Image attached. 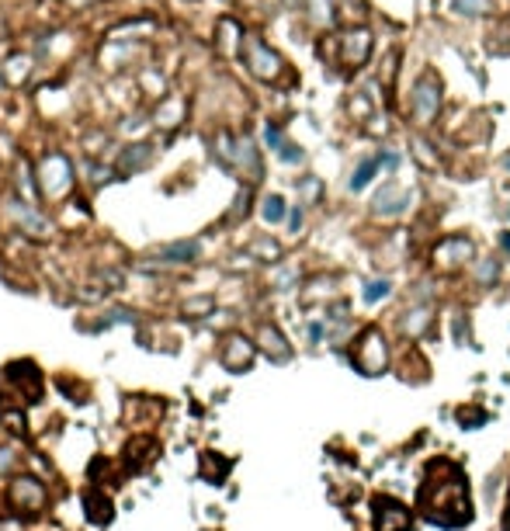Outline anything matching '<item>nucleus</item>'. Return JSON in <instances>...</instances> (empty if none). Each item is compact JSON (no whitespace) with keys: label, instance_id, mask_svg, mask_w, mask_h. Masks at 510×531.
<instances>
[{"label":"nucleus","instance_id":"obj_1","mask_svg":"<svg viewBox=\"0 0 510 531\" xmlns=\"http://www.w3.org/2000/svg\"><path fill=\"white\" fill-rule=\"evenodd\" d=\"M244 59H247V70L264 84H274L285 73V59L260 38H244Z\"/></svg>","mask_w":510,"mask_h":531},{"label":"nucleus","instance_id":"obj_2","mask_svg":"<svg viewBox=\"0 0 510 531\" xmlns=\"http://www.w3.org/2000/svg\"><path fill=\"white\" fill-rule=\"evenodd\" d=\"M38 181H42V191L45 198L59 202L70 188H73V167L63 153H49L42 164H38Z\"/></svg>","mask_w":510,"mask_h":531},{"label":"nucleus","instance_id":"obj_3","mask_svg":"<svg viewBox=\"0 0 510 531\" xmlns=\"http://www.w3.org/2000/svg\"><path fill=\"white\" fill-rule=\"evenodd\" d=\"M438 111H441V80H438V73H424L413 87V122L434 125Z\"/></svg>","mask_w":510,"mask_h":531},{"label":"nucleus","instance_id":"obj_4","mask_svg":"<svg viewBox=\"0 0 510 531\" xmlns=\"http://www.w3.org/2000/svg\"><path fill=\"white\" fill-rule=\"evenodd\" d=\"M354 365L361 368V375H382L389 365V351L378 330H365L354 344Z\"/></svg>","mask_w":510,"mask_h":531},{"label":"nucleus","instance_id":"obj_5","mask_svg":"<svg viewBox=\"0 0 510 531\" xmlns=\"http://www.w3.org/2000/svg\"><path fill=\"white\" fill-rule=\"evenodd\" d=\"M7 497L17 507V514H42L45 504H49V493H45V486L35 476H17L10 483V493Z\"/></svg>","mask_w":510,"mask_h":531},{"label":"nucleus","instance_id":"obj_6","mask_svg":"<svg viewBox=\"0 0 510 531\" xmlns=\"http://www.w3.org/2000/svg\"><path fill=\"white\" fill-rule=\"evenodd\" d=\"M219 153L230 160V164H237L250 181H260V174H264V167H260V153L254 150V143L250 139H244V143H237V139H230V136H223L219 139Z\"/></svg>","mask_w":510,"mask_h":531},{"label":"nucleus","instance_id":"obj_7","mask_svg":"<svg viewBox=\"0 0 510 531\" xmlns=\"http://www.w3.org/2000/svg\"><path fill=\"white\" fill-rule=\"evenodd\" d=\"M368 52H372V31L368 28H347L344 35H340V63L347 66V70H358V66H365L368 63Z\"/></svg>","mask_w":510,"mask_h":531},{"label":"nucleus","instance_id":"obj_8","mask_svg":"<svg viewBox=\"0 0 510 531\" xmlns=\"http://www.w3.org/2000/svg\"><path fill=\"white\" fill-rule=\"evenodd\" d=\"M254 354H257V344H250L244 333H230L223 340V351H219V358H223V365L230 372H247L254 365Z\"/></svg>","mask_w":510,"mask_h":531},{"label":"nucleus","instance_id":"obj_9","mask_svg":"<svg viewBox=\"0 0 510 531\" xmlns=\"http://www.w3.org/2000/svg\"><path fill=\"white\" fill-rule=\"evenodd\" d=\"M257 347L271 358V361H288L292 358V347H288V340L281 337V330L278 326H271V323H264L260 330H257Z\"/></svg>","mask_w":510,"mask_h":531},{"label":"nucleus","instance_id":"obj_10","mask_svg":"<svg viewBox=\"0 0 510 531\" xmlns=\"http://www.w3.org/2000/svg\"><path fill=\"white\" fill-rule=\"evenodd\" d=\"M157 452H160V445H157L153 438L139 434V438H132V441L125 445V466H129L132 473H139V469H146V466L157 459Z\"/></svg>","mask_w":510,"mask_h":531},{"label":"nucleus","instance_id":"obj_11","mask_svg":"<svg viewBox=\"0 0 510 531\" xmlns=\"http://www.w3.org/2000/svg\"><path fill=\"white\" fill-rule=\"evenodd\" d=\"M434 261L441 267H459V264H465V261H472V240H465V237L445 240V244L434 251Z\"/></svg>","mask_w":510,"mask_h":531},{"label":"nucleus","instance_id":"obj_12","mask_svg":"<svg viewBox=\"0 0 510 531\" xmlns=\"http://www.w3.org/2000/svg\"><path fill=\"white\" fill-rule=\"evenodd\" d=\"M83 511H87V521L90 525H108L115 518L111 497H104V490H87L83 493Z\"/></svg>","mask_w":510,"mask_h":531},{"label":"nucleus","instance_id":"obj_13","mask_svg":"<svg viewBox=\"0 0 510 531\" xmlns=\"http://www.w3.org/2000/svg\"><path fill=\"white\" fill-rule=\"evenodd\" d=\"M406 209V195L396 188V184H385L375 198H372V212L375 216H396V212H403Z\"/></svg>","mask_w":510,"mask_h":531},{"label":"nucleus","instance_id":"obj_14","mask_svg":"<svg viewBox=\"0 0 510 531\" xmlns=\"http://www.w3.org/2000/svg\"><path fill=\"white\" fill-rule=\"evenodd\" d=\"M157 257L164 264H191L198 257V240H177V244H167L157 251Z\"/></svg>","mask_w":510,"mask_h":531},{"label":"nucleus","instance_id":"obj_15","mask_svg":"<svg viewBox=\"0 0 510 531\" xmlns=\"http://www.w3.org/2000/svg\"><path fill=\"white\" fill-rule=\"evenodd\" d=\"M7 379H14L17 386H28L31 399L42 396V375H38V368H35L31 361H17V365H10V368H7Z\"/></svg>","mask_w":510,"mask_h":531},{"label":"nucleus","instance_id":"obj_16","mask_svg":"<svg viewBox=\"0 0 510 531\" xmlns=\"http://www.w3.org/2000/svg\"><path fill=\"white\" fill-rule=\"evenodd\" d=\"M378 167H382V157H368V160H361L358 171H354V177H351V191H365L368 181H375Z\"/></svg>","mask_w":510,"mask_h":531},{"label":"nucleus","instance_id":"obj_17","mask_svg":"<svg viewBox=\"0 0 510 531\" xmlns=\"http://www.w3.org/2000/svg\"><path fill=\"white\" fill-rule=\"evenodd\" d=\"M181 115H184V101H181V97H167V101L160 104V111H157V125L174 129V125L181 122Z\"/></svg>","mask_w":510,"mask_h":531},{"label":"nucleus","instance_id":"obj_18","mask_svg":"<svg viewBox=\"0 0 510 531\" xmlns=\"http://www.w3.org/2000/svg\"><path fill=\"white\" fill-rule=\"evenodd\" d=\"M14 219H17V223H21L28 233H35V237H42V233H45V219H42V216H35V212H31L24 202H14Z\"/></svg>","mask_w":510,"mask_h":531},{"label":"nucleus","instance_id":"obj_19","mask_svg":"<svg viewBox=\"0 0 510 531\" xmlns=\"http://www.w3.org/2000/svg\"><path fill=\"white\" fill-rule=\"evenodd\" d=\"M226 473H230V462H226V459H219L216 452H205V455H202V476H205V480L223 483Z\"/></svg>","mask_w":510,"mask_h":531},{"label":"nucleus","instance_id":"obj_20","mask_svg":"<svg viewBox=\"0 0 510 531\" xmlns=\"http://www.w3.org/2000/svg\"><path fill=\"white\" fill-rule=\"evenodd\" d=\"M240 38H244V31H240L237 21H230V17L219 21V45H223V52H237Z\"/></svg>","mask_w":510,"mask_h":531},{"label":"nucleus","instance_id":"obj_21","mask_svg":"<svg viewBox=\"0 0 510 531\" xmlns=\"http://www.w3.org/2000/svg\"><path fill=\"white\" fill-rule=\"evenodd\" d=\"M150 157H153V150H150V146H129V153L122 157L118 171H143V167L150 164Z\"/></svg>","mask_w":510,"mask_h":531},{"label":"nucleus","instance_id":"obj_22","mask_svg":"<svg viewBox=\"0 0 510 531\" xmlns=\"http://www.w3.org/2000/svg\"><path fill=\"white\" fill-rule=\"evenodd\" d=\"M260 216H264V223H281V219L288 216L285 198H281V195H267V198H264V205H260Z\"/></svg>","mask_w":510,"mask_h":531},{"label":"nucleus","instance_id":"obj_23","mask_svg":"<svg viewBox=\"0 0 510 531\" xmlns=\"http://www.w3.org/2000/svg\"><path fill=\"white\" fill-rule=\"evenodd\" d=\"M28 73H31V59L28 56H10L7 59V84H21V80H28Z\"/></svg>","mask_w":510,"mask_h":531},{"label":"nucleus","instance_id":"obj_24","mask_svg":"<svg viewBox=\"0 0 510 531\" xmlns=\"http://www.w3.org/2000/svg\"><path fill=\"white\" fill-rule=\"evenodd\" d=\"M392 292V285L385 278H375V281H365V302H378Z\"/></svg>","mask_w":510,"mask_h":531},{"label":"nucleus","instance_id":"obj_25","mask_svg":"<svg viewBox=\"0 0 510 531\" xmlns=\"http://www.w3.org/2000/svg\"><path fill=\"white\" fill-rule=\"evenodd\" d=\"M427 323H431V309H413V312H410V319L403 323V330L417 337L420 330H427Z\"/></svg>","mask_w":510,"mask_h":531},{"label":"nucleus","instance_id":"obj_26","mask_svg":"<svg viewBox=\"0 0 510 531\" xmlns=\"http://www.w3.org/2000/svg\"><path fill=\"white\" fill-rule=\"evenodd\" d=\"M278 157H281L285 164H302V160H305V153H302L295 143H288V139H281V146H278Z\"/></svg>","mask_w":510,"mask_h":531},{"label":"nucleus","instance_id":"obj_27","mask_svg":"<svg viewBox=\"0 0 510 531\" xmlns=\"http://www.w3.org/2000/svg\"><path fill=\"white\" fill-rule=\"evenodd\" d=\"M0 424H3L10 434H24V413H10V410H0Z\"/></svg>","mask_w":510,"mask_h":531},{"label":"nucleus","instance_id":"obj_28","mask_svg":"<svg viewBox=\"0 0 510 531\" xmlns=\"http://www.w3.org/2000/svg\"><path fill=\"white\" fill-rule=\"evenodd\" d=\"M17 462H21V455L7 445V448H0V476H10L14 469H17Z\"/></svg>","mask_w":510,"mask_h":531},{"label":"nucleus","instance_id":"obj_29","mask_svg":"<svg viewBox=\"0 0 510 531\" xmlns=\"http://www.w3.org/2000/svg\"><path fill=\"white\" fill-rule=\"evenodd\" d=\"M455 7L462 14H486L493 7V0H455Z\"/></svg>","mask_w":510,"mask_h":531},{"label":"nucleus","instance_id":"obj_30","mask_svg":"<svg viewBox=\"0 0 510 531\" xmlns=\"http://www.w3.org/2000/svg\"><path fill=\"white\" fill-rule=\"evenodd\" d=\"M212 309V299H191L184 302V316H205Z\"/></svg>","mask_w":510,"mask_h":531},{"label":"nucleus","instance_id":"obj_31","mask_svg":"<svg viewBox=\"0 0 510 531\" xmlns=\"http://www.w3.org/2000/svg\"><path fill=\"white\" fill-rule=\"evenodd\" d=\"M298 191H302V198H312V202H316L323 188H319V181H312V177H305V181L298 184Z\"/></svg>","mask_w":510,"mask_h":531},{"label":"nucleus","instance_id":"obj_32","mask_svg":"<svg viewBox=\"0 0 510 531\" xmlns=\"http://www.w3.org/2000/svg\"><path fill=\"white\" fill-rule=\"evenodd\" d=\"M476 278H483V281L490 285V281L497 278V261H483V264L476 267Z\"/></svg>","mask_w":510,"mask_h":531},{"label":"nucleus","instance_id":"obj_33","mask_svg":"<svg viewBox=\"0 0 510 531\" xmlns=\"http://www.w3.org/2000/svg\"><path fill=\"white\" fill-rule=\"evenodd\" d=\"M316 21H323V24H330V21H333L330 0H316Z\"/></svg>","mask_w":510,"mask_h":531},{"label":"nucleus","instance_id":"obj_34","mask_svg":"<svg viewBox=\"0 0 510 531\" xmlns=\"http://www.w3.org/2000/svg\"><path fill=\"white\" fill-rule=\"evenodd\" d=\"M254 254H267V257H271V261H274V257H278V247H274V244H267V240H264V244H254Z\"/></svg>","mask_w":510,"mask_h":531},{"label":"nucleus","instance_id":"obj_35","mask_svg":"<svg viewBox=\"0 0 510 531\" xmlns=\"http://www.w3.org/2000/svg\"><path fill=\"white\" fill-rule=\"evenodd\" d=\"M264 139H267V146H274V150L281 146V132H278L274 125H267V132H264Z\"/></svg>","mask_w":510,"mask_h":531},{"label":"nucleus","instance_id":"obj_36","mask_svg":"<svg viewBox=\"0 0 510 531\" xmlns=\"http://www.w3.org/2000/svg\"><path fill=\"white\" fill-rule=\"evenodd\" d=\"M378 157H382V164H385L389 171H396V167H399V153H378Z\"/></svg>","mask_w":510,"mask_h":531},{"label":"nucleus","instance_id":"obj_37","mask_svg":"<svg viewBox=\"0 0 510 531\" xmlns=\"http://www.w3.org/2000/svg\"><path fill=\"white\" fill-rule=\"evenodd\" d=\"M0 531H24V528H21V521H14V518H0Z\"/></svg>","mask_w":510,"mask_h":531},{"label":"nucleus","instance_id":"obj_38","mask_svg":"<svg viewBox=\"0 0 510 531\" xmlns=\"http://www.w3.org/2000/svg\"><path fill=\"white\" fill-rule=\"evenodd\" d=\"M288 226L298 233V226H302V209H292V216H288Z\"/></svg>","mask_w":510,"mask_h":531},{"label":"nucleus","instance_id":"obj_39","mask_svg":"<svg viewBox=\"0 0 510 531\" xmlns=\"http://www.w3.org/2000/svg\"><path fill=\"white\" fill-rule=\"evenodd\" d=\"M319 337H323V323H312V326H309V340L316 344Z\"/></svg>","mask_w":510,"mask_h":531},{"label":"nucleus","instance_id":"obj_40","mask_svg":"<svg viewBox=\"0 0 510 531\" xmlns=\"http://www.w3.org/2000/svg\"><path fill=\"white\" fill-rule=\"evenodd\" d=\"M500 247L510 254V230H507V233H500Z\"/></svg>","mask_w":510,"mask_h":531},{"label":"nucleus","instance_id":"obj_41","mask_svg":"<svg viewBox=\"0 0 510 531\" xmlns=\"http://www.w3.org/2000/svg\"><path fill=\"white\" fill-rule=\"evenodd\" d=\"M507 171H510V157H507Z\"/></svg>","mask_w":510,"mask_h":531}]
</instances>
